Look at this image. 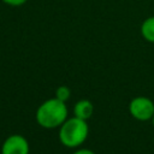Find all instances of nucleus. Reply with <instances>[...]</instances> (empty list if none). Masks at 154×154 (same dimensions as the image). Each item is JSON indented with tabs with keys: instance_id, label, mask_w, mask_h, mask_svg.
<instances>
[{
	"instance_id": "423d86ee",
	"label": "nucleus",
	"mask_w": 154,
	"mask_h": 154,
	"mask_svg": "<svg viewBox=\"0 0 154 154\" xmlns=\"http://www.w3.org/2000/svg\"><path fill=\"white\" fill-rule=\"evenodd\" d=\"M141 35L142 37L150 42L154 43V16H150L148 18H146L142 24H141Z\"/></svg>"
},
{
	"instance_id": "6e6552de",
	"label": "nucleus",
	"mask_w": 154,
	"mask_h": 154,
	"mask_svg": "<svg viewBox=\"0 0 154 154\" xmlns=\"http://www.w3.org/2000/svg\"><path fill=\"white\" fill-rule=\"evenodd\" d=\"M4 4L8 5V6H12V7H19V6H23L24 4H26L28 0H1Z\"/></svg>"
},
{
	"instance_id": "f03ea898",
	"label": "nucleus",
	"mask_w": 154,
	"mask_h": 154,
	"mask_svg": "<svg viewBox=\"0 0 154 154\" xmlns=\"http://www.w3.org/2000/svg\"><path fill=\"white\" fill-rule=\"evenodd\" d=\"M88 134L89 126L87 120L73 116L67 118L59 128V141L67 148H77L85 142Z\"/></svg>"
},
{
	"instance_id": "9d476101",
	"label": "nucleus",
	"mask_w": 154,
	"mask_h": 154,
	"mask_svg": "<svg viewBox=\"0 0 154 154\" xmlns=\"http://www.w3.org/2000/svg\"><path fill=\"white\" fill-rule=\"evenodd\" d=\"M152 123H153V126H154V116H153V118H152Z\"/></svg>"
},
{
	"instance_id": "7ed1b4c3",
	"label": "nucleus",
	"mask_w": 154,
	"mask_h": 154,
	"mask_svg": "<svg viewBox=\"0 0 154 154\" xmlns=\"http://www.w3.org/2000/svg\"><path fill=\"white\" fill-rule=\"evenodd\" d=\"M129 112L140 122L152 120L154 116V102L146 96L134 97L129 103Z\"/></svg>"
},
{
	"instance_id": "0eeeda50",
	"label": "nucleus",
	"mask_w": 154,
	"mask_h": 154,
	"mask_svg": "<svg viewBox=\"0 0 154 154\" xmlns=\"http://www.w3.org/2000/svg\"><path fill=\"white\" fill-rule=\"evenodd\" d=\"M70 95H71V90L66 85H60L55 90V97L61 100V101H64V102H66L70 99Z\"/></svg>"
},
{
	"instance_id": "f257e3e1",
	"label": "nucleus",
	"mask_w": 154,
	"mask_h": 154,
	"mask_svg": "<svg viewBox=\"0 0 154 154\" xmlns=\"http://www.w3.org/2000/svg\"><path fill=\"white\" fill-rule=\"evenodd\" d=\"M67 116L69 111L65 102L57 97L43 101L36 109V122L45 129L60 128Z\"/></svg>"
},
{
	"instance_id": "1a4fd4ad",
	"label": "nucleus",
	"mask_w": 154,
	"mask_h": 154,
	"mask_svg": "<svg viewBox=\"0 0 154 154\" xmlns=\"http://www.w3.org/2000/svg\"><path fill=\"white\" fill-rule=\"evenodd\" d=\"M72 154H95V153H94L91 149H88V148H81V149L73 152Z\"/></svg>"
},
{
	"instance_id": "39448f33",
	"label": "nucleus",
	"mask_w": 154,
	"mask_h": 154,
	"mask_svg": "<svg viewBox=\"0 0 154 154\" xmlns=\"http://www.w3.org/2000/svg\"><path fill=\"white\" fill-rule=\"evenodd\" d=\"M93 112H94V106H93L91 101H89V100L83 99V100H79L75 103L73 114L77 118L88 120L93 116Z\"/></svg>"
},
{
	"instance_id": "20e7f679",
	"label": "nucleus",
	"mask_w": 154,
	"mask_h": 154,
	"mask_svg": "<svg viewBox=\"0 0 154 154\" xmlns=\"http://www.w3.org/2000/svg\"><path fill=\"white\" fill-rule=\"evenodd\" d=\"M29 152L28 140L18 134L10 135L1 146V154H29Z\"/></svg>"
}]
</instances>
